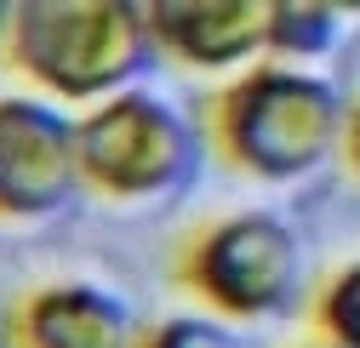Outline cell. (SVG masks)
I'll list each match as a JSON object with an SVG mask.
<instances>
[{
	"mask_svg": "<svg viewBox=\"0 0 360 348\" xmlns=\"http://www.w3.org/2000/svg\"><path fill=\"white\" fill-rule=\"evenodd\" d=\"M6 69L34 86V98L58 109H98L120 92H131L160 52L149 6L138 0H18L6 46Z\"/></svg>",
	"mask_w": 360,
	"mask_h": 348,
	"instance_id": "cell-1",
	"label": "cell"
},
{
	"mask_svg": "<svg viewBox=\"0 0 360 348\" xmlns=\"http://www.w3.org/2000/svg\"><path fill=\"white\" fill-rule=\"evenodd\" d=\"M349 103L326 74L286 69V63H252L246 74L223 80L206 98V149L257 183H297L321 171L332 149H343Z\"/></svg>",
	"mask_w": 360,
	"mask_h": 348,
	"instance_id": "cell-2",
	"label": "cell"
},
{
	"mask_svg": "<svg viewBox=\"0 0 360 348\" xmlns=\"http://www.w3.org/2000/svg\"><path fill=\"white\" fill-rule=\"evenodd\" d=\"M80 178L103 200H166L200 178L206 132L160 92H131L75 114Z\"/></svg>",
	"mask_w": 360,
	"mask_h": 348,
	"instance_id": "cell-3",
	"label": "cell"
},
{
	"mask_svg": "<svg viewBox=\"0 0 360 348\" xmlns=\"http://www.w3.org/2000/svg\"><path fill=\"white\" fill-rule=\"evenodd\" d=\"M177 286L217 320H281L303 297V240L275 211H229L177 246Z\"/></svg>",
	"mask_w": 360,
	"mask_h": 348,
	"instance_id": "cell-4",
	"label": "cell"
},
{
	"mask_svg": "<svg viewBox=\"0 0 360 348\" xmlns=\"http://www.w3.org/2000/svg\"><path fill=\"white\" fill-rule=\"evenodd\" d=\"M80 189L75 114L34 92H0V223H46Z\"/></svg>",
	"mask_w": 360,
	"mask_h": 348,
	"instance_id": "cell-5",
	"label": "cell"
},
{
	"mask_svg": "<svg viewBox=\"0 0 360 348\" xmlns=\"http://www.w3.org/2000/svg\"><path fill=\"white\" fill-rule=\"evenodd\" d=\"M155 52L200 74H246L269 46V0H149Z\"/></svg>",
	"mask_w": 360,
	"mask_h": 348,
	"instance_id": "cell-6",
	"label": "cell"
},
{
	"mask_svg": "<svg viewBox=\"0 0 360 348\" xmlns=\"http://www.w3.org/2000/svg\"><path fill=\"white\" fill-rule=\"evenodd\" d=\"M138 331L126 297L86 280L29 286L6 309V348H138Z\"/></svg>",
	"mask_w": 360,
	"mask_h": 348,
	"instance_id": "cell-7",
	"label": "cell"
},
{
	"mask_svg": "<svg viewBox=\"0 0 360 348\" xmlns=\"http://www.w3.org/2000/svg\"><path fill=\"white\" fill-rule=\"evenodd\" d=\"M343 23H349V12L326 6V0H269V46H263V58L286 63V69H303L314 58L338 52Z\"/></svg>",
	"mask_w": 360,
	"mask_h": 348,
	"instance_id": "cell-8",
	"label": "cell"
},
{
	"mask_svg": "<svg viewBox=\"0 0 360 348\" xmlns=\"http://www.w3.org/2000/svg\"><path fill=\"white\" fill-rule=\"evenodd\" d=\"M314 331H321V342L332 348H360V257L343 269H332L321 280V291H314Z\"/></svg>",
	"mask_w": 360,
	"mask_h": 348,
	"instance_id": "cell-9",
	"label": "cell"
},
{
	"mask_svg": "<svg viewBox=\"0 0 360 348\" xmlns=\"http://www.w3.org/2000/svg\"><path fill=\"white\" fill-rule=\"evenodd\" d=\"M138 348H246L217 314H166L138 331Z\"/></svg>",
	"mask_w": 360,
	"mask_h": 348,
	"instance_id": "cell-10",
	"label": "cell"
},
{
	"mask_svg": "<svg viewBox=\"0 0 360 348\" xmlns=\"http://www.w3.org/2000/svg\"><path fill=\"white\" fill-rule=\"evenodd\" d=\"M343 160H349V171L360 178V98L349 103V120H343Z\"/></svg>",
	"mask_w": 360,
	"mask_h": 348,
	"instance_id": "cell-11",
	"label": "cell"
},
{
	"mask_svg": "<svg viewBox=\"0 0 360 348\" xmlns=\"http://www.w3.org/2000/svg\"><path fill=\"white\" fill-rule=\"evenodd\" d=\"M12 12H18V6H6V0H0V46H6V29H12Z\"/></svg>",
	"mask_w": 360,
	"mask_h": 348,
	"instance_id": "cell-12",
	"label": "cell"
},
{
	"mask_svg": "<svg viewBox=\"0 0 360 348\" xmlns=\"http://www.w3.org/2000/svg\"><path fill=\"white\" fill-rule=\"evenodd\" d=\"M303 348H332V342H303Z\"/></svg>",
	"mask_w": 360,
	"mask_h": 348,
	"instance_id": "cell-13",
	"label": "cell"
}]
</instances>
